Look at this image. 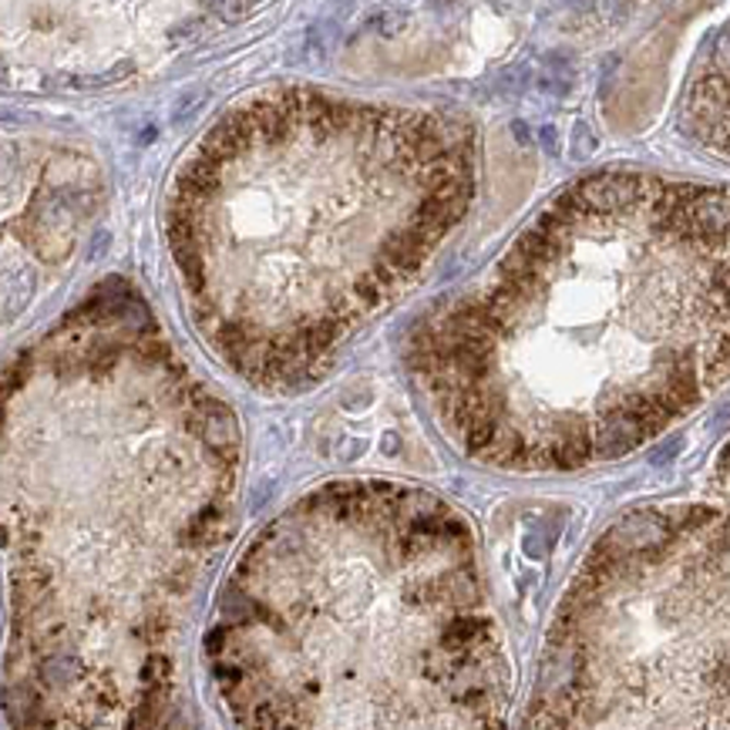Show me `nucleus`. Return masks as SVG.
Segmentation results:
<instances>
[{
  "label": "nucleus",
  "instance_id": "1",
  "mask_svg": "<svg viewBox=\"0 0 730 730\" xmlns=\"http://www.w3.org/2000/svg\"><path fill=\"white\" fill-rule=\"evenodd\" d=\"M11 388V694L31 723H151L169 646L222 543L229 414L129 296L85 306Z\"/></svg>",
  "mask_w": 730,
  "mask_h": 730
},
{
  "label": "nucleus",
  "instance_id": "2",
  "mask_svg": "<svg viewBox=\"0 0 730 730\" xmlns=\"http://www.w3.org/2000/svg\"><path fill=\"white\" fill-rule=\"evenodd\" d=\"M411 364L485 465L575 472L643 448L730 380V188L575 182L417 330Z\"/></svg>",
  "mask_w": 730,
  "mask_h": 730
},
{
  "label": "nucleus",
  "instance_id": "3",
  "mask_svg": "<svg viewBox=\"0 0 730 730\" xmlns=\"http://www.w3.org/2000/svg\"><path fill=\"white\" fill-rule=\"evenodd\" d=\"M472 188V135L451 119L283 92L226 114L185 162L169 243L216 351L293 388L411 283Z\"/></svg>",
  "mask_w": 730,
  "mask_h": 730
},
{
  "label": "nucleus",
  "instance_id": "4",
  "mask_svg": "<svg viewBox=\"0 0 730 730\" xmlns=\"http://www.w3.org/2000/svg\"><path fill=\"white\" fill-rule=\"evenodd\" d=\"M243 723L491 727L509 664L469 525L425 491L333 485L246 549L212 630Z\"/></svg>",
  "mask_w": 730,
  "mask_h": 730
},
{
  "label": "nucleus",
  "instance_id": "5",
  "mask_svg": "<svg viewBox=\"0 0 730 730\" xmlns=\"http://www.w3.org/2000/svg\"><path fill=\"white\" fill-rule=\"evenodd\" d=\"M539 727H730V502L612 525L552 623Z\"/></svg>",
  "mask_w": 730,
  "mask_h": 730
},
{
  "label": "nucleus",
  "instance_id": "6",
  "mask_svg": "<svg viewBox=\"0 0 730 730\" xmlns=\"http://www.w3.org/2000/svg\"><path fill=\"white\" fill-rule=\"evenodd\" d=\"M683 122L694 142L730 162V27L720 34L690 85Z\"/></svg>",
  "mask_w": 730,
  "mask_h": 730
},
{
  "label": "nucleus",
  "instance_id": "7",
  "mask_svg": "<svg viewBox=\"0 0 730 730\" xmlns=\"http://www.w3.org/2000/svg\"><path fill=\"white\" fill-rule=\"evenodd\" d=\"M720 472H723V478H730V448H727L723 458H720Z\"/></svg>",
  "mask_w": 730,
  "mask_h": 730
}]
</instances>
